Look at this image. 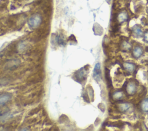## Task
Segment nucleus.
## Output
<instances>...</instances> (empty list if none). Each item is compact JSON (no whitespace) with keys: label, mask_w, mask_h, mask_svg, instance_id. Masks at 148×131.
<instances>
[{"label":"nucleus","mask_w":148,"mask_h":131,"mask_svg":"<svg viewBox=\"0 0 148 131\" xmlns=\"http://www.w3.org/2000/svg\"><path fill=\"white\" fill-rule=\"evenodd\" d=\"M42 22V18L38 14H35L28 19V23L30 27L32 28H37Z\"/></svg>","instance_id":"1"},{"label":"nucleus","mask_w":148,"mask_h":131,"mask_svg":"<svg viewBox=\"0 0 148 131\" xmlns=\"http://www.w3.org/2000/svg\"><path fill=\"white\" fill-rule=\"evenodd\" d=\"M101 74V65L99 63H96L94 69V73H93V77L94 78L96 81H98L100 78Z\"/></svg>","instance_id":"2"},{"label":"nucleus","mask_w":148,"mask_h":131,"mask_svg":"<svg viewBox=\"0 0 148 131\" xmlns=\"http://www.w3.org/2000/svg\"><path fill=\"white\" fill-rule=\"evenodd\" d=\"M12 98V95L9 93H5L0 95V106L7 103Z\"/></svg>","instance_id":"3"},{"label":"nucleus","mask_w":148,"mask_h":131,"mask_svg":"<svg viewBox=\"0 0 148 131\" xmlns=\"http://www.w3.org/2000/svg\"><path fill=\"white\" fill-rule=\"evenodd\" d=\"M136 91V87L134 83L130 82L126 87V91L128 94L132 95H134Z\"/></svg>","instance_id":"4"},{"label":"nucleus","mask_w":148,"mask_h":131,"mask_svg":"<svg viewBox=\"0 0 148 131\" xmlns=\"http://www.w3.org/2000/svg\"><path fill=\"white\" fill-rule=\"evenodd\" d=\"M132 32H133L134 35L137 38L142 37L143 35V32L141 28L138 25H135L133 27Z\"/></svg>","instance_id":"5"},{"label":"nucleus","mask_w":148,"mask_h":131,"mask_svg":"<svg viewBox=\"0 0 148 131\" xmlns=\"http://www.w3.org/2000/svg\"><path fill=\"white\" fill-rule=\"evenodd\" d=\"M128 19V14L126 12L123 11L119 13L117 16V20L120 23L125 22Z\"/></svg>","instance_id":"6"},{"label":"nucleus","mask_w":148,"mask_h":131,"mask_svg":"<svg viewBox=\"0 0 148 131\" xmlns=\"http://www.w3.org/2000/svg\"><path fill=\"white\" fill-rule=\"evenodd\" d=\"M143 50L142 48L140 47L136 46L134 48L132 51V54L134 58H139L142 54Z\"/></svg>","instance_id":"7"},{"label":"nucleus","mask_w":148,"mask_h":131,"mask_svg":"<svg viewBox=\"0 0 148 131\" xmlns=\"http://www.w3.org/2000/svg\"><path fill=\"white\" fill-rule=\"evenodd\" d=\"M123 66L125 70H127L129 72H132L134 71L135 66L133 63L130 62H125L123 63Z\"/></svg>","instance_id":"8"},{"label":"nucleus","mask_w":148,"mask_h":131,"mask_svg":"<svg viewBox=\"0 0 148 131\" xmlns=\"http://www.w3.org/2000/svg\"><path fill=\"white\" fill-rule=\"evenodd\" d=\"M130 104H128V103H121L118 105V108L121 112L127 110L130 108Z\"/></svg>","instance_id":"9"},{"label":"nucleus","mask_w":148,"mask_h":131,"mask_svg":"<svg viewBox=\"0 0 148 131\" xmlns=\"http://www.w3.org/2000/svg\"><path fill=\"white\" fill-rule=\"evenodd\" d=\"M112 97H113V99L114 100H119L121 99L123 97V93L121 92L117 91V92H114L113 94Z\"/></svg>","instance_id":"10"},{"label":"nucleus","mask_w":148,"mask_h":131,"mask_svg":"<svg viewBox=\"0 0 148 131\" xmlns=\"http://www.w3.org/2000/svg\"><path fill=\"white\" fill-rule=\"evenodd\" d=\"M142 109L146 112H148V99L144 100L141 104Z\"/></svg>","instance_id":"11"},{"label":"nucleus","mask_w":148,"mask_h":131,"mask_svg":"<svg viewBox=\"0 0 148 131\" xmlns=\"http://www.w3.org/2000/svg\"><path fill=\"white\" fill-rule=\"evenodd\" d=\"M121 47L123 50L126 51V50H129L131 48V46L129 43L125 41L121 44Z\"/></svg>","instance_id":"12"},{"label":"nucleus","mask_w":148,"mask_h":131,"mask_svg":"<svg viewBox=\"0 0 148 131\" xmlns=\"http://www.w3.org/2000/svg\"><path fill=\"white\" fill-rule=\"evenodd\" d=\"M143 39H144V40L146 42L148 43V31L144 33V34H143Z\"/></svg>","instance_id":"13"},{"label":"nucleus","mask_w":148,"mask_h":131,"mask_svg":"<svg viewBox=\"0 0 148 131\" xmlns=\"http://www.w3.org/2000/svg\"><path fill=\"white\" fill-rule=\"evenodd\" d=\"M110 1H111V0H106V2H107L108 3H110Z\"/></svg>","instance_id":"14"},{"label":"nucleus","mask_w":148,"mask_h":131,"mask_svg":"<svg viewBox=\"0 0 148 131\" xmlns=\"http://www.w3.org/2000/svg\"><path fill=\"white\" fill-rule=\"evenodd\" d=\"M147 13H148V8H147Z\"/></svg>","instance_id":"15"}]
</instances>
